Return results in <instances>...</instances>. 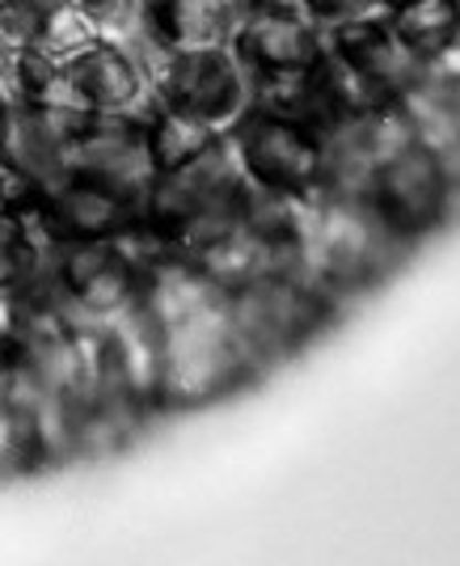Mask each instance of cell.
I'll use <instances>...</instances> for the list:
<instances>
[{
	"mask_svg": "<svg viewBox=\"0 0 460 566\" xmlns=\"http://www.w3.org/2000/svg\"><path fill=\"white\" fill-rule=\"evenodd\" d=\"M410 254L364 195L313 190L300 203V271L334 305L368 292Z\"/></svg>",
	"mask_w": 460,
	"mask_h": 566,
	"instance_id": "6da1fadb",
	"label": "cell"
},
{
	"mask_svg": "<svg viewBox=\"0 0 460 566\" xmlns=\"http://www.w3.org/2000/svg\"><path fill=\"white\" fill-rule=\"evenodd\" d=\"M161 334V377L157 398L165 406H203L232 394L258 373L237 334L229 296L190 308L182 317L157 326Z\"/></svg>",
	"mask_w": 460,
	"mask_h": 566,
	"instance_id": "7a4b0ae2",
	"label": "cell"
},
{
	"mask_svg": "<svg viewBox=\"0 0 460 566\" xmlns=\"http://www.w3.org/2000/svg\"><path fill=\"white\" fill-rule=\"evenodd\" d=\"M237 334L250 352L253 368H271L279 359L309 347L334 322V301L304 275H271L229 296Z\"/></svg>",
	"mask_w": 460,
	"mask_h": 566,
	"instance_id": "3957f363",
	"label": "cell"
},
{
	"mask_svg": "<svg viewBox=\"0 0 460 566\" xmlns=\"http://www.w3.org/2000/svg\"><path fill=\"white\" fill-rule=\"evenodd\" d=\"M232 153L253 190L279 199H309L322 187V132L313 123L266 106H245L232 123Z\"/></svg>",
	"mask_w": 460,
	"mask_h": 566,
	"instance_id": "277c9868",
	"label": "cell"
},
{
	"mask_svg": "<svg viewBox=\"0 0 460 566\" xmlns=\"http://www.w3.org/2000/svg\"><path fill=\"white\" fill-rule=\"evenodd\" d=\"M364 199L389 224V233L401 237L410 250L452 220V187L431 148H422L418 140L389 153L376 166Z\"/></svg>",
	"mask_w": 460,
	"mask_h": 566,
	"instance_id": "5b68a950",
	"label": "cell"
},
{
	"mask_svg": "<svg viewBox=\"0 0 460 566\" xmlns=\"http://www.w3.org/2000/svg\"><path fill=\"white\" fill-rule=\"evenodd\" d=\"M153 90L161 106L186 111L211 127H232L250 106V76L232 48H174L153 69Z\"/></svg>",
	"mask_w": 460,
	"mask_h": 566,
	"instance_id": "8992f818",
	"label": "cell"
},
{
	"mask_svg": "<svg viewBox=\"0 0 460 566\" xmlns=\"http://www.w3.org/2000/svg\"><path fill=\"white\" fill-rule=\"evenodd\" d=\"M229 48L250 85H271L292 81L322 60L325 30L300 9V0H253L250 18Z\"/></svg>",
	"mask_w": 460,
	"mask_h": 566,
	"instance_id": "52a82bcc",
	"label": "cell"
},
{
	"mask_svg": "<svg viewBox=\"0 0 460 566\" xmlns=\"http://www.w3.org/2000/svg\"><path fill=\"white\" fill-rule=\"evenodd\" d=\"M325 51L334 60H343L346 69L355 72V81L368 90L376 102L406 94L418 76L427 72V64L415 51L401 48V39L389 30L385 18H351V22L325 25Z\"/></svg>",
	"mask_w": 460,
	"mask_h": 566,
	"instance_id": "ba28073f",
	"label": "cell"
},
{
	"mask_svg": "<svg viewBox=\"0 0 460 566\" xmlns=\"http://www.w3.org/2000/svg\"><path fill=\"white\" fill-rule=\"evenodd\" d=\"M253 0H153L144 9L148 30L165 48H229Z\"/></svg>",
	"mask_w": 460,
	"mask_h": 566,
	"instance_id": "9c48e42d",
	"label": "cell"
},
{
	"mask_svg": "<svg viewBox=\"0 0 460 566\" xmlns=\"http://www.w3.org/2000/svg\"><path fill=\"white\" fill-rule=\"evenodd\" d=\"M46 220L69 241H102V237H123L136 224V203L106 190L102 182L69 174L51 195Z\"/></svg>",
	"mask_w": 460,
	"mask_h": 566,
	"instance_id": "30bf717a",
	"label": "cell"
},
{
	"mask_svg": "<svg viewBox=\"0 0 460 566\" xmlns=\"http://www.w3.org/2000/svg\"><path fill=\"white\" fill-rule=\"evenodd\" d=\"M389 30L418 60H436L460 39V0H401L389 4Z\"/></svg>",
	"mask_w": 460,
	"mask_h": 566,
	"instance_id": "8fae6325",
	"label": "cell"
},
{
	"mask_svg": "<svg viewBox=\"0 0 460 566\" xmlns=\"http://www.w3.org/2000/svg\"><path fill=\"white\" fill-rule=\"evenodd\" d=\"M102 39H106V30H102L93 9H85L81 0H60V4H51L39 18V30H34L30 48L39 51L43 60H51L55 69H64L76 55L97 48Z\"/></svg>",
	"mask_w": 460,
	"mask_h": 566,
	"instance_id": "7c38bea8",
	"label": "cell"
},
{
	"mask_svg": "<svg viewBox=\"0 0 460 566\" xmlns=\"http://www.w3.org/2000/svg\"><path fill=\"white\" fill-rule=\"evenodd\" d=\"M144 140H148V153H153L157 174H169V169H182V166H190L195 157H203L211 144L224 140V132L203 123V118L186 115V111L157 106L153 127L144 132Z\"/></svg>",
	"mask_w": 460,
	"mask_h": 566,
	"instance_id": "4fadbf2b",
	"label": "cell"
},
{
	"mask_svg": "<svg viewBox=\"0 0 460 566\" xmlns=\"http://www.w3.org/2000/svg\"><path fill=\"white\" fill-rule=\"evenodd\" d=\"M39 250L30 241L22 216H13L9 208H0V287H18L34 275Z\"/></svg>",
	"mask_w": 460,
	"mask_h": 566,
	"instance_id": "5bb4252c",
	"label": "cell"
},
{
	"mask_svg": "<svg viewBox=\"0 0 460 566\" xmlns=\"http://www.w3.org/2000/svg\"><path fill=\"white\" fill-rule=\"evenodd\" d=\"M300 9L325 30V25L351 22V18H372L376 9H389V4L385 0H300Z\"/></svg>",
	"mask_w": 460,
	"mask_h": 566,
	"instance_id": "9a60e30c",
	"label": "cell"
},
{
	"mask_svg": "<svg viewBox=\"0 0 460 566\" xmlns=\"http://www.w3.org/2000/svg\"><path fill=\"white\" fill-rule=\"evenodd\" d=\"M427 76L439 81V85L460 102V39L448 51H439L436 60H427Z\"/></svg>",
	"mask_w": 460,
	"mask_h": 566,
	"instance_id": "2e32d148",
	"label": "cell"
},
{
	"mask_svg": "<svg viewBox=\"0 0 460 566\" xmlns=\"http://www.w3.org/2000/svg\"><path fill=\"white\" fill-rule=\"evenodd\" d=\"M385 4H401V0H385Z\"/></svg>",
	"mask_w": 460,
	"mask_h": 566,
	"instance_id": "e0dca14e",
	"label": "cell"
}]
</instances>
